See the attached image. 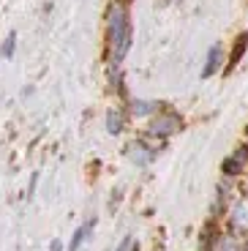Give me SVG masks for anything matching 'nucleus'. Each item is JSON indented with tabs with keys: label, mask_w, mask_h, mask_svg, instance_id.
Masks as SVG:
<instances>
[{
	"label": "nucleus",
	"mask_w": 248,
	"mask_h": 251,
	"mask_svg": "<svg viewBox=\"0 0 248 251\" xmlns=\"http://www.w3.org/2000/svg\"><path fill=\"white\" fill-rule=\"evenodd\" d=\"M134 41V25H131V11L125 0H112L104 14V47H106V63L120 66L125 60Z\"/></svg>",
	"instance_id": "nucleus-1"
},
{
	"label": "nucleus",
	"mask_w": 248,
	"mask_h": 251,
	"mask_svg": "<svg viewBox=\"0 0 248 251\" xmlns=\"http://www.w3.org/2000/svg\"><path fill=\"white\" fill-rule=\"evenodd\" d=\"M177 131H183V118H180V112H174V109H169V107H161L155 115H150L148 137L169 139V137H174Z\"/></svg>",
	"instance_id": "nucleus-2"
},
{
	"label": "nucleus",
	"mask_w": 248,
	"mask_h": 251,
	"mask_svg": "<svg viewBox=\"0 0 248 251\" xmlns=\"http://www.w3.org/2000/svg\"><path fill=\"white\" fill-rule=\"evenodd\" d=\"M226 229L229 232H237V235H248V194H240L229 202L226 207Z\"/></svg>",
	"instance_id": "nucleus-3"
},
{
	"label": "nucleus",
	"mask_w": 248,
	"mask_h": 251,
	"mask_svg": "<svg viewBox=\"0 0 248 251\" xmlns=\"http://www.w3.org/2000/svg\"><path fill=\"white\" fill-rule=\"evenodd\" d=\"M125 158H128L134 167H150V164L158 158V148L150 145L148 139H131L125 145Z\"/></svg>",
	"instance_id": "nucleus-4"
},
{
	"label": "nucleus",
	"mask_w": 248,
	"mask_h": 251,
	"mask_svg": "<svg viewBox=\"0 0 248 251\" xmlns=\"http://www.w3.org/2000/svg\"><path fill=\"white\" fill-rule=\"evenodd\" d=\"M246 170H248V142H243V145H237L229 156L223 158L221 172H223V177H229L232 180V177H240Z\"/></svg>",
	"instance_id": "nucleus-5"
},
{
	"label": "nucleus",
	"mask_w": 248,
	"mask_h": 251,
	"mask_svg": "<svg viewBox=\"0 0 248 251\" xmlns=\"http://www.w3.org/2000/svg\"><path fill=\"white\" fill-rule=\"evenodd\" d=\"M207 251H248V235H237V232H223L213 235V243Z\"/></svg>",
	"instance_id": "nucleus-6"
},
{
	"label": "nucleus",
	"mask_w": 248,
	"mask_h": 251,
	"mask_svg": "<svg viewBox=\"0 0 248 251\" xmlns=\"http://www.w3.org/2000/svg\"><path fill=\"white\" fill-rule=\"evenodd\" d=\"M221 69H223V44H213L210 50H207L205 66H202V79H210V76H216Z\"/></svg>",
	"instance_id": "nucleus-7"
},
{
	"label": "nucleus",
	"mask_w": 248,
	"mask_h": 251,
	"mask_svg": "<svg viewBox=\"0 0 248 251\" xmlns=\"http://www.w3.org/2000/svg\"><path fill=\"white\" fill-rule=\"evenodd\" d=\"M246 47H248V33H240V36L235 38V44H232V52H229V57H226V63H223V74H232V71L240 66L243 55H246Z\"/></svg>",
	"instance_id": "nucleus-8"
},
{
	"label": "nucleus",
	"mask_w": 248,
	"mask_h": 251,
	"mask_svg": "<svg viewBox=\"0 0 248 251\" xmlns=\"http://www.w3.org/2000/svg\"><path fill=\"white\" fill-rule=\"evenodd\" d=\"M104 126H106V131H109L112 137L123 134V131H125V109H123V107H112L109 112H106Z\"/></svg>",
	"instance_id": "nucleus-9"
},
{
	"label": "nucleus",
	"mask_w": 248,
	"mask_h": 251,
	"mask_svg": "<svg viewBox=\"0 0 248 251\" xmlns=\"http://www.w3.org/2000/svg\"><path fill=\"white\" fill-rule=\"evenodd\" d=\"M96 229V219H90V221H85V224H79L74 229V235H71V240H69V246H66V251H79L82 246H85V240H87V235Z\"/></svg>",
	"instance_id": "nucleus-10"
},
{
	"label": "nucleus",
	"mask_w": 248,
	"mask_h": 251,
	"mask_svg": "<svg viewBox=\"0 0 248 251\" xmlns=\"http://www.w3.org/2000/svg\"><path fill=\"white\" fill-rule=\"evenodd\" d=\"M161 107H164L161 101H150V99H134V101H131V115H134V118H150V115H155V112H158Z\"/></svg>",
	"instance_id": "nucleus-11"
},
{
	"label": "nucleus",
	"mask_w": 248,
	"mask_h": 251,
	"mask_svg": "<svg viewBox=\"0 0 248 251\" xmlns=\"http://www.w3.org/2000/svg\"><path fill=\"white\" fill-rule=\"evenodd\" d=\"M14 52H17V33L11 30L6 38H3V44H0V57H3V60H11Z\"/></svg>",
	"instance_id": "nucleus-12"
},
{
	"label": "nucleus",
	"mask_w": 248,
	"mask_h": 251,
	"mask_svg": "<svg viewBox=\"0 0 248 251\" xmlns=\"http://www.w3.org/2000/svg\"><path fill=\"white\" fill-rule=\"evenodd\" d=\"M115 251H137V246H134V240H131V235H125L123 240H120V246Z\"/></svg>",
	"instance_id": "nucleus-13"
},
{
	"label": "nucleus",
	"mask_w": 248,
	"mask_h": 251,
	"mask_svg": "<svg viewBox=\"0 0 248 251\" xmlns=\"http://www.w3.org/2000/svg\"><path fill=\"white\" fill-rule=\"evenodd\" d=\"M36 186H38V172H33L30 186H27V197H30V200H33V194H36Z\"/></svg>",
	"instance_id": "nucleus-14"
},
{
	"label": "nucleus",
	"mask_w": 248,
	"mask_h": 251,
	"mask_svg": "<svg viewBox=\"0 0 248 251\" xmlns=\"http://www.w3.org/2000/svg\"><path fill=\"white\" fill-rule=\"evenodd\" d=\"M50 251H66V246H63L60 240H52V243H50Z\"/></svg>",
	"instance_id": "nucleus-15"
},
{
	"label": "nucleus",
	"mask_w": 248,
	"mask_h": 251,
	"mask_svg": "<svg viewBox=\"0 0 248 251\" xmlns=\"http://www.w3.org/2000/svg\"><path fill=\"white\" fill-rule=\"evenodd\" d=\"M158 6H169V0H158Z\"/></svg>",
	"instance_id": "nucleus-16"
},
{
	"label": "nucleus",
	"mask_w": 248,
	"mask_h": 251,
	"mask_svg": "<svg viewBox=\"0 0 248 251\" xmlns=\"http://www.w3.org/2000/svg\"><path fill=\"white\" fill-rule=\"evenodd\" d=\"M246 194H248V191H246Z\"/></svg>",
	"instance_id": "nucleus-17"
}]
</instances>
